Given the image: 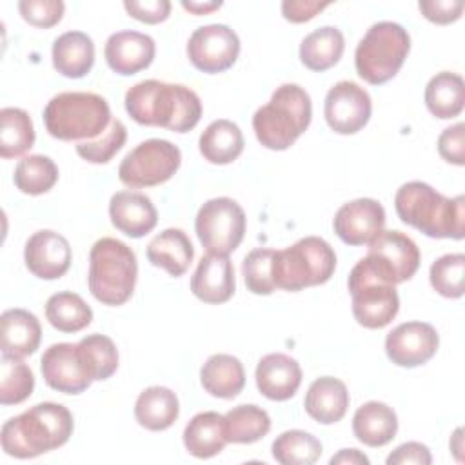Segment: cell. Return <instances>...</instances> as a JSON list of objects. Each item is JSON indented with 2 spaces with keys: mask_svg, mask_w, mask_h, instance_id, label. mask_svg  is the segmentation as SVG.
Returning a JSON list of instances; mask_svg holds the SVG:
<instances>
[{
  "mask_svg": "<svg viewBox=\"0 0 465 465\" xmlns=\"http://www.w3.org/2000/svg\"><path fill=\"white\" fill-rule=\"evenodd\" d=\"M329 4L331 2H318V0H285L282 2V15L289 22L302 24L314 18Z\"/></svg>",
  "mask_w": 465,
  "mask_h": 465,
  "instance_id": "681fc988",
  "label": "cell"
},
{
  "mask_svg": "<svg viewBox=\"0 0 465 465\" xmlns=\"http://www.w3.org/2000/svg\"><path fill=\"white\" fill-rule=\"evenodd\" d=\"M387 465H429L432 461L430 450L427 445L420 441H407L400 447H396L389 456H387Z\"/></svg>",
  "mask_w": 465,
  "mask_h": 465,
  "instance_id": "c3c4849f",
  "label": "cell"
},
{
  "mask_svg": "<svg viewBox=\"0 0 465 465\" xmlns=\"http://www.w3.org/2000/svg\"><path fill=\"white\" fill-rule=\"evenodd\" d=\"M180 414V403L176 394L160 385L147 387L140 392L134 403V418L147 430L169 429Z\"/></svg>",
  "mask_w": 465,
  "mask_h": 465,
  "instance_id": "f546056e",
  "label": "cell"
},
{
  "mask_svg": "<svg viewBox=\"0 0 465 465\" xmlns=\"http://www.w3.org/2000/svg\"><path fill=\"white\" fill-rule=\"evenodd\" d=\"M127 140V129L122 120L113 118L109 127L94 140L78 142L76 153L80 158L91 163H107L124 147Z\"/></svg>",
  "mask_w": 465,
  "mask_h": 465,
  "instance_id": "b9f144b4",
  "label": "cell"
},
{
  "mask_svg": "<svg viewBox=\"0 0 465 465\" xmlns=\"http://www.w3.org/2000/svg\"><path fill=\"white\" fill-rule=\"evenodd\" d=\"M53 65L67 78L85 76L94 64V44L82 31L62 33L53 44Z\"/></svg>",
  "mask_w": 465,
  "mask_h": 465,
  "instance_id": "484cf974",
  "label": "cell"
},
{
  "mask_svg": "<svg viewBox=\"0 0 465 465\" xmlns=\"http://www.w3.org/2000/svg\"><path fill=\"white\" fill-rule=\"evenodd\" d=\"M254 378L258 391L265 398L285 401L296 394L302 383V369L294 358L283 352H271L258 361Z\"/></svg>",
  "mask_w": 465,
  "mask_h": 465,
  "instance_id": "7402d4cb",
  "label": "cell"
},
{
  "mask_svg": "<svg viewBox=\"0 0 465 465\" xmlns=\"http://www.w3.org/2000/svg\"><path fill=\"white\" fill-rule=\"evenodd\" d=\"M45 383L64 394H80L94 381L84 365L76 343H53L40 360Z\"/></svg>",
  "mask_w": 465,
  "mask_h": 465,
  "instance_id": "2e32d148",
  "label": "cell"
},
{
  "mask_svg": "<svg viewBox=\"0 0 465 465\" xmlns=\"http://www.w3.org/2000/svg\"><path fill=\"white\" fill-rule=\"evenodd\" d=\"M234 267L227 254L207 252L191 278L193 294L205 303H223L234 294Z\"/></svg>",
  "mask_w": 465,
  "mask_h": 465,
  "instance_id": "ffe728a7",
  "label": "cell"
},
{
  "mask_svg": "<svg viewBox=\"0 0 465 465\" xmlns=\"http://www.w3.org/2000/svg\"><path fill=\"white\" fill-rule=\"evenodd\" d=\"M463 278H465V256L461 252H450L440 256L429 271V280L432 289L445 298L463 296Z\"/></svg>",
  "mask_w": 465,
  "mask_h": 465,
  "instance_id": "60d3db41",
  "label": "cell"
},
{
  "mask_svg": "<svg viewBox=\"0 0 465 465\" xmlns=\"http://www.w3.org/2000/svg\"><path fill=\"white\" fill-rule=\"evenodd\" d=\"M109 216L113 225L131 238L145 236L158 222V213L151 198L138 191L114 193L109 202Z\"/></svg>",
  "mask_w": 465,
  "mask_h": 465,
  "instance_id": "44dd1931",
  "label": "cell"
},
{
  "mask_svg": "<svg viewBox=\"0 0 465 465\" xmlns=\"http://www.w3.org/2000/svg\"><path fill=\"white\" fill-rule=\"evenodd\" d=\"M138 263L134 251L116 238H100L89 252L87 283L91 294L104 305H122L134 291Z\"/></svg>",
  "mask_w": 465,
  "mask_h": 465,
  "instance_id": "8992f818",
  "label": "cell"
},
{
  "mask_svg": "<svg viewBox=\"0 0 465 465\" xmlns=\"http://www.w3.org/2000/svg\"><path fill=\"white\" fill-rule=\"evenodd\" d=\"M225 443L229 441L225 438L223 416L214 411L194 414L183 429V445L194 458H213L223 450Z\"/></svg>",
  "mask_w": 465,
  "mask_h": 465,
  "instance_id": "f1b7e54d",
  "label": "cell"
},
{
  "mask_svg": "<svg viewBox=\"0 0 465 465\" xmlns=\"http://www.w3.org/2000/svg\"><path fill=\"white\" fill-rule=\"evenodd\" d=\"M0 156L16 158L27 153L35 143V127L31 116L20 107H4L0 111Z\"/></svg>",
  "mask_w": 465,
  "mask_h": 465,
  "instance_id": "d590c367",
  "label": "cell"
},
{
  "mask_svg": "<svg viewBox=\"0 0 465 465\" xmlns=\"http://www.w3.org/2000/svg\"><path fill=\"white\" fill-rule=\"evenodd\" d=\"M124 7L129 16L145 24H160L171 13L169 0H125Z\"/></svg>",
  "mask_w": 465,
  "mask_h": 465,
  "instance_id": "bcb514c9",
  "label": "cell"
},
{
  "mask_svg": "<svg viewBox=\"0 0 465 465\" xmlns=\"http://www.w3.org/2000/svg\"><path fill=\"white\" fill-rule=\"evenodd\" d=\"M154 40L140 31L113 33L104 47L107 65L124 76L147 69L154 60Z\"/></svg>",
  "mask_w": 465,
  "mask_h": 465,
  "instance_id": "d6986e66",
  "label": "cell"
},
{
  "mask_svg": "<svg viewBox=\"0 0 465 465\" xmlns=\"http://www.w3.org/2000/svg\"><path fill=\"white\" fill-rule=\"evenodd\" d=\"M182 7L191 11V13H194V15H207V13L222 7V2L220 0L218 2L216 0L214 2H193V0L187 2V0H183Z\"/></svg>",
  "mask_w": 465,
  "mask_h": 465,
  "instance_id": "816d5d0a",
  "label": "cell"
},
{
  "mask_svg": "<svg viewBox=\"0 0 465 465\" xmlns=\"http://www.w3.org/2000/svg\"><path fill=\"white\" fill-rule=\"evenodd\" d=\"M111 120L105 98L85 91L58 93L44 109L47 133L64 142L94 140L109 127Z\"/></svg>",
  "mask_w": 465,
  "mask_h": 465,
  "instance_id": "5b68a950",
  "label": "cell"
},
{
  "mask_svg": "<svg viewBox=\"0 0 465 465\" xmlns=\"http://www.w3.org/2000/svg\"><path fill=\"white\" fill-rule=\"evenodd\" d=\"M334 269V249L320 236H305L291 247L274 251L272 258V280L276 289L291 292L325 283Z\"/></svg>",
  "mask_w": 465,
  "mask_h": 465,
  "instance_id": "52a82bcc",
  "label": "cell"
},
{
  "mask_svg": "<svg viewBox=\"0 0 465 465\" xmlns=\"http://www.w3.org/2000/svg\"><path fill=\"white\" fill-rule=\"evenodd\" d=\"M347 285L352 298V314L361 327L381 329L398 314L400 296L396 287L381 280L365 258L352 267Z\"/></svg>",
  "mask_w": 465,
  "mask_h": 465,
  "instance_id": "9c48e42d",
  "label": "cell"
},
{
  "mask_svg": "<svg viewBox=\"0 0 465 465\" xmlns=\"http://www.w3.org/2000/svg\"><path fill=\"white\" fill-rule=\"evenodd\" d=\"M440 336L430 323L405 322L385 338V352L398 367H418L427 363L438 351Z\"/></svg>",
  "mask_w": 465,
  "mask_h": 465,
  "instance_id": "9a60e30c",
  "label": "cell"
},
{
  "mask_svg": "<svg viewBox=\"0 0 465 465\" xmlns=\"http://www.w3.org/2000/svg\"><path fill=\"white\" fill-rule=\"evenodd\" d=\"M124 102L134 122L173 133H187L202 118L200 96L182 84L142 80L127 89Z\"/></svg>",
  "mask_w": 465,
  "mask_h": 465,
  "instance_id": "6da1fadb",
  "label": "cell"
},
{
  "mask_svg": "<svg viewBox=\"0 0 465 465\" xmlns=\"http://www.w3.org/2000/svg\"><path fill=\"white\" fill-rule=\"evenodd\" d=\"M400 220L430 238L465 236V198H447L425 182H407L394 196Z\"/></svg>",
  "mask_w": 465,
  "mask_h": 465,
  "instance_id": "3957f363",
  "label": "cell"
},
{
  "mask_svg": "<svg viewBox=\"0 0 465 465\" xmlns=\"http://www.w3.org/2000/svg\"><path fill=\"white\" fill-rule=\"evenodd\" d=\"M385 225V209L374 198H356L343 203L334 214V232L347 245L372 242Z\"/></svg>",
  "mask_w": 465,
  "mask_h": 465,
  "instance_id": "e0dca14e",
  "label": "cell"
},
{
  "mask_svg": "<svg viewBox=\"0 0 465 465\" xmlns=\"http://www.w3.org/2000/svg\"><path fill=\"white\" fill-rule=\"evenodd\" d=\"M2 354L24 358L33 354L42 340L38 318L25 309H7L0 316Z\"/></svg>",
  "mask_w": 465,
  "mask_h": 465,
  "instance_id": "603a6c76",
  "label": "cell"
},
{
  "mask_svg": "<svg viewBox=\"0 0 465 465\" xmlns=\"http://www.w3.org/2000/svg\"><path fill=\"white\" fill-rule=\"evenodd\" d=\"M64 2L62 0H20L18 11L25 22L35 27H53L64 16Z\"/></svg>",
  "mask_w": 465,
  "mask_h": 465,
  "instance_id": "ee69618b",
  "label": "cell"
},
{
  "mask_svg": "<svg viewBox=\"0 0 465 465\" xmlns=\"http://www.w3.org/2000/svg\"><path fill=\"white\" fill-rule=\"evenodd\" d=\"M200 153L202 156L216 165H225L234 162L243 151V134L240 127L227 120L218 118L211 122L200 134Z\"/></svg>",
  "mask_w": 465,
  "mask_h": 465,
  "instance_id": "4dcf8cb0",
  "label": "cell"
},
{
  "mask_svg": "<svg viewBox=\"0 0 465 465\" xmlns=\"http://www.w3.org/2000/svg\"><path fill=\"white\" fill-rule=\"evenodd\" d=\"M78 352L93 380H107L118 369V351L114 341L105 334H89L78 343Z\"/></svg>",
  "mask_w": 465,
  "mask_h": 465,
  "instance_id": "f35d334b",
  "label": "cell"
},
{
  "mask_svg": "<svg viewBox=\"0 0 465 465\" xmlns=\"http://www.w3.org/2000/svg\"><path fill=\"white\" fill-rule=\"evenodd\" d=\"M311 116L309 93L298 84H282L271 100L252 114V129L263 147L285 151L309 127Z\"/></svg>",
  "mask_w": 465,
  "mask_h": 465,
  "instance_id": "277c9868",
  "label": "cell"
},
{
  "mask_svg": "<svg viewBox=\"0 0 465 465\" xmlns=\"http://www.w3.org/2000/svg\"><path fill=\"white\" fill-rule=\"evenodd\" d=\"M305 411L318 423L331 425L340 421L349 407V392L341 380L332 376L316 378L305 394Z\"/></svg>",
  "mask_w": 465,
  "mask_h": 465,
  "instance_id": "cb8c5ba5",
  "label": "cell"
},
{
  "mask_svg": "<svg viewBox=\"0 0 465 465\" xmlns=\"http://www.w3.org/2000/svg\"><path fill=\"white\" fill-rule=\"evenodd\" d=\"M465 85L458 73L441 71L434 74L425 87V105L436 118L449 120L463 111Z\"/></svg>",
  "mask_w": 465,
  "mask_h": 465,
  "instance_id": "d6a6232c",
  "label": "cell"
},
{
  "mask_svg": "<svg viewBox=\"0 0 465 465\" xmlns=\"http://www.w3.org/2000/svg\"><path fill=\"white\" fill-rule=\"evenodd\" d=\"M193 256L194 249L189 236L176 227L162 231L147 245V260L174 278L185 274Z\"/></svg>",
  "mask_w": 465,
  "mask_h": 465,
  "instance_id": "d4e9b609",
  "label": "cell"
},
{
  "mask_svg": "<svg viewBox=\"0 0 465 465\" xmlns=\"http://www.w3.org/2000/svg\"><path fill=\"white\" fill-rule=\"evenodd\" d=\"M182 163L180 149L162 138H151L129 151L118 167V178L127 187H153L174 176Z\"/></svg>",
  "mask_w": 465,
  "mask_h": 465,
  "instance_id": "30bf717a",
  "label": "cell"
},
{
  "mask_svg": "<svg viewBox=\"0 0 465 465\" xmlns=\"http://www.w3.org/2000/svg\"><path fill=\"white\" fill-rule=\"evenodd\" d=\"M223 429L231 443H254L271 430V416L254 403L238 405L223 414Z\"/></svg>",
  "mask_w": 465,
  "mask_h": 465,
  "instance_id": "836d02e7",
  "label": "cell"
},
{
  "mask_svg": "<svg viewBox=\"0 0 465 465\" xmlns=\"http://www.w3.org/2000/svg\"><path fill=\"white\" fill-rule=\"evenodd\" d=\"M274 249H252L242 263V272L247 289L252 294H271L276 291L272 280Z\"/></svg>",
  "mask_w": 465,
  "mask_h": 465,
  "instance_id": "7bdbcfd3",
  "label": "cell"
},
{
  "mask_svg": "<svg viewBox=\"0 0 465 465\" xmlns=\"http://www.w3.org/2000/svg\"><path fill=\"white\" fill-rule=\"evenodd\" d=\"M409 49L411 36L403 25L387 20L376 22L356 45V73L367 84H385L401 69Z\"/></svg>",
  "mask_w": 465,
  "mask_h": 465,
  "instance_id": "ba28073f",
  "label": "cell"
},
{
  "mask_svg": "<svg viewBox=\"0 0 465 465\" xmlns=\"http://www.w3.org/2000/svg\"><path fill=\"white\" fill-rule=\"evenodd\" d=\"M371 96L356 82L341 80L325 94L323 114L329 127L338 134H354L363 129L371 118Z\"/></svg>",
  "mask_w": 465,
  "mask_h": 465,
  "instance_id": "5bb4252c",
  "label": "cell"
},
{
  "mask_svg": "<svg viewBox=\"0 0 465 465\" xmlns=\"http://www.w3.org/2000/svg\"><path fill=\"white\" fill-rule=\"evenodd\" d=\"M194 229L207 252L229 254L243 240L245 213L232 198H213L198 209Z\"/></svg>",
  "mask_w": 465,
  "mask_h": 465,
  "instance_id": "8fae6325",
  "label": "cell"
},
{
  "mask_svg": "<svg viewBox=\"0 0 465 465\" xmlns=\"http://www.w3.org/2000/svg\"><path fill=\"white\" fill-rule=\"evenodd\" d=\"M200 381L211 396L231 400L243 391L245 371L236 356L213 354L200 369Z\"/></svg>",
  "mask_w": 465,
  "mask_h": 465,
  "instance_id": "83f0119b",
  "label": "cell"
},
{
  "mask_svg": "<svg viewBox=\"0 0 465 465\" xmlns=\"http://www.w3.org/2000/svg\"><path fill=\"white\" fill-rule=\"evenodd\" d=\"M58 180V167L56 163L44 154H29L24 156L13 174V182L18 191L25 194H44L53 189Z\"/></svg>",
  "mask_w": 465,
  "mask_h": 465,
  "instance_id": "74e56055",
  "label": "cell"
},
{
  "mask_svg": "<svg viewBox=\"0 0 465 465\" xmlns=\"http://www.w3.org/2000/svg\"><path fill=\"white\" fill-rule=\"evenodd\" d=\"M322 452L320 440L300 429L285 430L272 441V458L282 465H312Z\"/></svg>",
  "mask_w": 465,
  "mask_h": 465,
  "instance_id": "8d00e7d4",
  "label": "cell"
},
{
  "mask_svg": "<svg viewBox=\"0 0 465 465\" xmlns=\"http://www.w3.org/2000/svg\"><path fill=\"white\" fill-rule=\"evenodd\" d=\"M365 260L381 280L396 285L416 274L420 267V249L412 238L400 231H381L369 242Z\"/></svg>",
  "mask_w": 465,
  "mask_h": 465,
  "instance_id": "7c38bea8",
  "label": "cell"
},
{
  "mask_svg": "<svg viewBox=\"0 0 465 465\" xmlns=\"http://www.w3.org/2000/svg\"><path fill=\"white\" fill-rule=\"evenodd\" d=\"M418 7L427 20L445 25L461 16L465 4L461 0H421Z\"/></svg>",
  "mask_w": 465,
  "mask_h": 465,
  "instance_id": "7dc6e473",
  "label": "cell"
},
{
  "mask_svg": "<svg viewBox=\"0 0 465 465\" xmlns=\"http://www.w3.org/2000/svg\"><path fill=\"white\" fill-rule=\"evenodd\" d=\"M35 389V376L20 358L2 354L0 360V403L16 405L25 401Z\"/></svg>",
  "mask_w": 465,
  "mask_h": 465,
  "instance_id": "ab89813d",
  "label": "cell"
},
{
  "mask_svg": "<svg viewBox=\"0 0 465 465\" xmlns=\"http://www.w3.org/2000/svg\"><path fill=\"white\" fill-rule=\"evenodd\" d=\"M45 318L60 332H78L91 323L93 311L80 294L62 291L49 296Z\"/></svg>",
  "mask_w": 465,
  "mask_h": 465,
  "instance_id": "e575fe53",
  "label": "cell"
},
{
  "mask_svg": "<svg viewBox=\"0 0 465 465\" xmlns=\"http://www.w3.org/2000/svg\"><path fill=\"white\" fill-rule=\"evenodd\" d=\"M343 463V465H369V458L360 452L358 449H341L336 456L331 458V465Z\"/></svg>",
  "mask_w": 465,
  "mask_h": 465,
  "instance_id": "f907efd6",
  "label": "cell"
},
{
  "mask_svg": "<svg viewBox=\"0 0 465 465\" xmlns=\"http://www.w3.org/2000/svg\"><path fill=\"white\" fill-rule=\"evenodd\" d=\"M345 40L338 27L323 25L309 33L300 44L302 64L316 73L336 65L343 54Z\"/></svg>",
  "mask_w": 465,
  "mask_h": 465,
  "instance_id": "1f68e13d",
  "label": "cell"
},
{
  "mask_svg": "<svg viewBox=\"0 0 465 465\" xmlns=\"http://www.w3.org/2000/svg\"><path fill=\"white\" fill-rule=\"evenodd\" d=\"M71 258L73 252L67 238L56 231H36L25 242V267L40 280H56L64 276L71 265Z\"/></svg>",
  "mask_w": 465,
  "mask_h": 465,
  "instance_id": "ac0fdd59",
  "label": "cell"
},
{
  "mask_svg": "<svg viewBox=\"0 0 465 465\" xmlns=\"http://www.w3.org/2000/svg\"><path fill=\"white\" fill-rule=\"evenodd\" d=\"M73 427V414L67 407L53 401L36 403L2 425V449L18 460L36 458L67 443Z\"/></svg>",
  "mask_w": 465,
  "mask_h": 465,
  "instance_id": "7a4b0ae2",
  "label": "cell"
},
{
  "mask_svg": "<svg viewBox=\"0 0 465 465\" xmlns=\"http://www.w3.org/2000/svg\"><path fill=\"white\" fill-rule=\"evenodd\" d=\"M398 430V418L392 407L381 401L360 405L352 416V432L367 447L387 445Z\"/></svg>",
  "mask_w": 465,
  "mask_h": 465,
  "instance_id": "4316f807",
  "label": "cell"
},
{
  "mask_svg": "<svg viewBox=\"0 0 465 465\" xmlns=\"http://www.w3.org/2000/svg\"><path fill=\"white\" fill-rule=\"evenodd\" d=\"M240 54V38L225 24H209L193 31L187 42V56L202 73H222L232 67Z\"/></svg>",
  "mask_w": 465,
  "mask_h": 465,
  "instance_id": "4fadbf2b",
  "label": "cell"
},
{
  "mask_svg": "<svg viewBox=\"0 0 465 465\" xmlns=\"http://www.w3.org/2000/svg\"><path fill=\"white\" fill-rule=\"evenodd\" d=\"M463 129H465V125L461 122H458V124L443 129V133L438 138V153L449 163H454V165L465 163Z\"/></svg>",
  "mask_w": 465,
  "mask_h": 465,
  "instance_id": "f6af8a7d",
  "label": "cell"
}]
</instances>
